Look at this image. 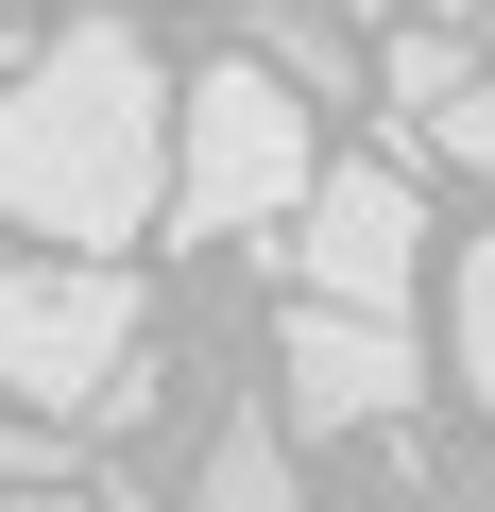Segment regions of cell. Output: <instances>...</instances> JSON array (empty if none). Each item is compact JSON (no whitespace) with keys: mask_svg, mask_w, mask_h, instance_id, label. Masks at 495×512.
I'll list each match as a JSON object with an SVG mask.
<instances>
[{"mask_svg":"<svg viewBox=\"0 0 495 512\" xmlns=\"http://www.w3.org/2000/svg\"><path fill=\"white\" fill-rule=\"evenodd\" d=\"M154 188H171V86L120 35V0H86V18L18 69V103H0V222L69 239V256H120L154 222Z\"/></svg>","mask_w":495,"mask_h":512,"instance_id":"1","label":"cell"},{"mask_svg":"<svg viewBox=\"0 0 495 512\" xmlns=\"http://www.w3.org/2000/svg\"><path fill=\"white\" fill-rule=\"evenodd\" d=\"M0 393L52 410V427H137L154 376H137V274L120 256H35V274H0Z\"/></svg>","mask_w":495,"mask_h":512,"instance_id":"2","label":"cell"},{"mask_svg":"<svg viewBox=\"0 0 495 512\" xmlns=\"http://www.w3.org/2000/svg\"><path fill=\"white\" fill-rule=\"evenodd\" d=\"M308 188V103L274 52H222L205 86H171V222L188 239H239Z\"/></svg>","mask_w":495,"mask_h":512,"instance_id":"3","label":"cell"},{"mask_svg":"<svg viewBox=\"0 0 495 512\" xmlns=\"http://www.w3.org/2000/svg\"><path fill=\"white\" fill-rule=\"evenodd\" d=\"M291 274L342 291V308H410V274H427L410 171H308V188H291Z\"/></svg>","mask_w":495,"mask_h":512,"instance_id":"4","label":"cell"},{"mask_svg":"<svg viewBox=\"0 0 495 512\" xmlns=\"http://www.w3.org/2000/svg\"><path fill=\"white\" fill-rule=\"evenodd\" d=\"M274 393H291V427H393V410L427 393V359H410V325H393V308L308 291V308H291V342H274Z\"/></svg>","mask_w":495,"mask_h":512,"instance_id":"5","label":"cell"},{"mask_svg":"<svg viewBox=\"0 0 495 512\" xmlns=\"http://www.w3.org/2000/svg\"><path fill=\"white\" fill-rule=\"evenodd\" d=\"M291 495V427H222L205 444V512H274Z\"/></svg>","mask_w":495,"mask_h":512,"instance_id":"6","label":"cell"},{"mask_svg":"<svg viewBox=\"0 0 495 512\" xmlns=\"http://www.w3.org/2000/svg\"><path fill=\"white\" fill-rule=\"evenodd\" d=\"M461 393L495 410V239H461Z\"/></svg>","mask_w":495,"mask_h":512,"instance_id":"7","label":"cell"},{"mask_svg":"<svg viewBox=\"0 0 495 512\" xmlns=\"http://www.w3.org/2000/svg\"><path fill=\"white\" fill-rule=\"evenodd\" d=\"M376 86H393V120H427V103L461 86V35H393V52H376Z\"/></svg>","mask_w":495,"mask_h":512,"instance_id":"8","label":"cell"},{"mask_svg":"<svg viewBox=\"0 0 495 512\" xmlns=\"http://www.w3.org/2000/svg\"><path fill=\"white\" fill-rule=\"evenodd\" d=\"M427 137H444V154H461V171H478V188H495V86H478V69H461V86H444V103H427Z\"/></svg>","mask_w":495,"mask_h":512,"instance_id":"9","label":"cell"},{"mask_svg":"<svg viewBox=\"0 0 495 512\" xmlns=\"http://www.w3.org/2000/svg\"><path fill=\"white\" fill-rule=\"evenodd\" d=\"M274 69H291V86H359V52H342L325 18H274Z\"/></svg>","mask_w":495,"mask_h":512,"instance_id":"10","label":"cell"},{"mask_svg":"<svg viewBox=\"0 0 495 512\" xmlns=\"http://www.w3.org/2000/svg\"><path fill=\"white\" fill-rule=\"evenodd\" d=\"M0 69H18V35H0Z\"/></svg>","mask_w":495,"mask_h":512,"instance_id":"11","label":"cell"},{"mask_svg":"<svg viewBox=\"0 0 495 512\" xmlns=\"http://www.w3.org/2000/svg\"><path fill=\"white\" fill-rule=\"evenodd\" d=\"M444 18H461V0H444Z\"/></svg>","mask_w":495,"mask_h":512,"instance_id":"12","label":"cell"},{"mask_svg":"<svg viewBox=\"0 0 495 512\" xmlns=\"http://www.w3.org/2000/svg\"><path fill=\"white\" fill-rule=\"evenodd\" d=\"M69 18H86V0H69Z\"/></svg>","mask_w":495,"mask_h":512,"instance_id":"13","label":"cell"}]
</instances>
